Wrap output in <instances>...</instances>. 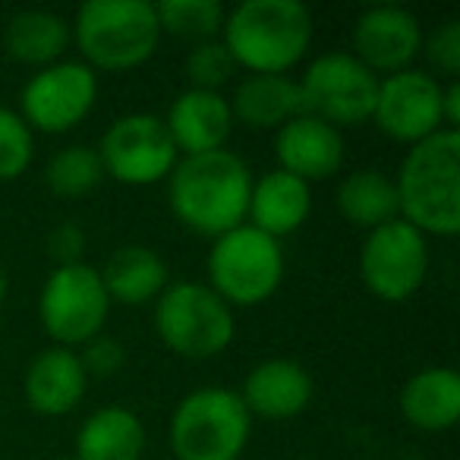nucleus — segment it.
Returning <instances> with one entry per match:
<instances>
[{
    "mask_svg": "<svg viewBox=\"0 0 460 460\" xmlns=\"http://www.w3.org/2000/svg\"><path fill=\"white\" fill-rule=\"evenodd\" d=\"M252 173L227 148L186 155L171 171L167 199L180 221L205 237H221L240 227L250 211Z\"/></svg>",
    "mask_w": 460,
    "mask_h": 460,
    "instance_id": "obj_1",
    "label": "nucleus"
},
{
    "mask_svg": "<svg viewBox=\"0 0 460 460\" xmlns=\"http://www.w3.org/2000/svg\"><path fill=\"white\" fill-rule=\"evenodd\" d=\"M397 205L416 230L454 237L460 230V136L438 129L416 142L397 173Z\"/></svg>",
    "mask_w": 460,
    "mask_h": 460,
    "instance_id": "obj_2",
    "label": "nucleus"
},
{
    "mask_svg": "<svg viewBox=\"0 0 460 460\" xmlns=\"http://www.w3.org/2000/svg\"><path fill=\"white\" fill-rule=\"evenodd\" d=\"M313 16L300 0H246L224 16V48L252 73H284L306 54Z\"/></svg>",
    "mask_w": 460,
    "mask_h": 460,
    "instance_id": "obj_3",
    "label": "nucleus"
},
{
    "mask_svg": "<svg viewBox=\"0 0 460 460\" xmlns=\"http://www.w3.org/2000/svg\"><path fill=\"white\" fill-rule=\"evenodd\" d=\"M158 16L148 0H89L76 13V41L104 70H129L158 48Z\"/></svg>",
    "mask_w": 460,
    "mask_h": 460,
    "instance_id": "obj_4",
    "label": "nucleus"
},
{
    "mask_svg": "<svg viewBox=\"0 0 460 460\" xmlns=\"http://www.w3.org/2000/svg\"><path fill=\"white\" fill-rule=\"evenodd\" d=\"M250 438V410L227 388H202L180 401L171 420L177 460H237Z\"/></svg>",
    "mask_w": 460,
    "mask_h": 460,
    "instance_id": "obj_5",
    "label": "nucleus"
},
{
    "mask_svg": "<svg viewBox=\"0 0 460 460\" xmlns=\"http://www.w3.org/2000/svg\"><path fill=\"white\" fill-rule=\"evenodd\" d=\"M208 278L224 303L252 306L269 300L284 278V256L275 237L250 227H234L215 240L208 252Z\"/></svg>",
    "mask_w": 460,
    "mask_h": 460,
    "instance_id": "obj_6",
    "label": "nucleus"
},
{
    "mask_svg": "<svg viewBox=\"0 0 460 460\" xmlns=\"http://www.w3.org/2000/svg\"><path fill=\"white\" fill-rule=\"evenodd\" d=\"M155 328L173 353L205 359L234 341V313L205 284H173L161 294Z\"/></svg>",
    "mask_w": 460,
    "mask_h": 460,
    "instance_id": "obj_7",
    "label": "nucleus"
},
{
    "mask_svg": "<svg viewBox=\"0 0 460 460\" xmlns=\"http://www.w3.org/2000/svg\"><path fill=\"white\" fill-rule=\"evenodd\" d=\"M296 85H300L303 114L334 129L369 120L376 111L378 76L347 51L315 58Z\"/></svg>",
    "mask_w": 460,
    "mask_h": 460,
    "instance_id": "obj_8",
    "label": "nucleus"
},
{
    "mask_svg": "<svg viewBox=\"0 0 460 460\" xmlns=\"http://www.w3.org/2000/svg\"><path fill=\"white\" fill-rule=\"evenodd\" d=\"M111 296L92 265H64L54 269L41 288V325L60 347L85 344L102 334L108 319Z\"/></svg>",
    "mask_w": 460,
    "mask_h": 460,
    "instance_id": "obj_9",
    "label": "nucleus"
},
{
    "mask_svg": "<svg viewBox=\"0 0 460 460\" xmlns=\"http://www.w3.org/2000/svg\"><path fill=\"white\" fill-rule=\"evenodd\" d=\"M359 271L366 288L388 303H401L422 288L429 271L426 237L403 217L369 230L359 252Z\"/></svg>",
    "mask_w": 460,
    "mask_h": 460,
    "instance_id": "obj_10",
    "label": "nucleus"
},
{
    "mask_svg": "<svg viewBox=\"0 0 460 460\" xmlns=\"http://www.w3.org/2000/svg\"><path fill=\"white\" fill-rule=\"evenodd\" d=\"M98 158L104 171L120 183L148 186L161 177H171L177 164V146L164 120L152 114H127L104 133Z\"/></svg>",
    "mask_w": 460,
    "mask_h": 460,
    "instance_id": "obj_11",
    "label": "nucleus"
},
{
    "mask_svg": "<svg viewBox=\"0 0 460 460\" xmlns=\"http://www.w3.org/2000/svg\"><path fill=\"white\" fill-rule=\"evenodd\" d=\"M98 98V79L85 64H51L22 89L26 123L45 133L76 127Z\"/></svg>",
    "mask_w": 460,
    "mask_h": 460,
    "instance_id": "obj_12",
    "label": "nucleus"
},
{
    "mask_svg": "<svg viewBox=\"0 0 460 460\" xmlns=\"http://www.w3.org/2000/svg\"><path fill=\"white\" fill-rule=\"evenodd\" d=\"M441 92L445 89L429 73H391L385 83H378L372 120L391 139L413 142L416 146V142L438 133V127L445 123V117H441Z\"/></svg>",
    "mask_w": 460,
    "mask_h": 460,
    "instance_id": "obj_13",
    "label": "nucleus"
},
{
    "mask_svg": "<svg viewBox=\"0 0 460 460\" xmlns=\"http://www.w3.org/2000/svg\"><path fill=\"white\" fill-rule=\"evenodd\" d=\"M422 48V29L403 7H372L353 26V58L366 70L401 73Z\"/></svg>",
    "mask_w": 460,
    "mask_h": 460,
    "instance_id": "obj_14",
    "label": "nucleus"
},
{
    "mask_svg": "<svg viewBox=\"0 0 460 460\" xmlns=\"http://www.w3.org/2000/svg\"><path fill=\"white\" fill-rule=\"evenodd\" d=\"M275 152L281 161V171L309 183V180H325L338 171L344 161V139L328 123L300 114L278 129Z\"/></svg>",
    "mask_w": 460,
    "mask_h": 460,
    "instance_id": "obj_15",
    "label": "nucleus"
},
{
    "mask_svg": "<svg viewBox=\"0 0 460 460\" xmlns=\"http://www.w3.org/2000/svg\"><path fill=\"white\" fill-rule=\"evenodd\" d=\"M230 102L217 92L190 89L177 95L167 114V133H171L177 152L183 148L186 155H205L224 148V139L230 136Z\"/></svg>",
    "mask_w": 460,
    "mask_h": 460,
    "instance_id": "obj_16",
    "label": "nucleus"
},
{
    "mask_svg": "<svg viewBox=\"0 0 460 460\" xmlns=\"http://www.w3.org/2000/svg\"><path fill=\"white\" fill-rule=\"evenodd\" d=\"M309 397H313V378L300 363L269 359L246 376L240 401L250 413H259L265 420H288L306 410Z\"/></svg>",
    "mask_w": 460,
    "mask_h": 460,
    "instance_id": "obj_17",
    "label": "nucleus"
},
{
    "mask_svg": "<svg viewBox=\"0 0 460 460\" xmlns=\"http://www.w3.org/2000/svg\"><path fill=\"white\" fill-rule=\"evenodd\" d=\"M85 372L70 347H51L32 359L26 372V401L45 416L70 413L85 394Z\"/></svg>",
    "mask_w": 460,
    "mask_h": 460,
    "instance_id": "obj_18",
    "label": "nucleus"
},
{
    "mask_svg": "<svg viewBox=\"0 0 460 460\" xmlns=\"http://www.w3.org/2000/svg\"><path fill=\"white\" fill-rule=\"evenodd\" d=\"M309 208H313L309 183L288 171H271L259 183H252L246 215H252V227L278 240L281 234H294L309 217Z\"/></svg>",
    "mask_w": 460,
    "mask_h": 460,
    "instance_id": "obj_19",
    "label": "nucleus"
},
{
    "mask_svg": "<svg viewBox=\"0 0 460 460\" xmlns=\"http://www.w3.org/2000/svg\"><path fill=\"white\" fill-rule=\"evenodd\" d=\"M230 114L252 129L284 127L303 114L300 85L284 73H252L250 79L237 85Z\"/></svg>",
    "mask_w": 460,
    "mask_h": 460,
    "instance_id": "obj_20",
    "label": "nucleus"
},
{
    "mask_svg": "<svg viewBox=\"0 0 460 460\" xmlns=\"http://www.w3.org/2000/svg\"><path fill=\"white\" fill-rule=\"evenodd\" d=\"M401 413L422 432L451 429L460 416V378L447 366L422 369L403 385Z\"/></svg>",
    "mask_w": 460,
    "mask_h": 460,
    "instance_id": "obj_21",
    "label": "nucleus"
},
{
    "mask_svg": "<svg viewBox=\"0 0 460 460\" xmlns=\"http://www.w3.org/2000/svg\"><path fill=\"white\" fill-rule=\"evenodd\" d=\"M146 429L127 407H104L83 422L76 435L79 460H139Z\"/></svg>",
    "mask_w": 460,
    "mask_h": 460,
    "instance_id": "obj_22",
    "label": "nucleus"
},
{
    "mask_svg": "<svg viewBox=\"0 0 460 460\" xmlns=\"http://www.w3.org/2000/svg\"><path fill=\"white\" fill-rule=\"evenodd\" d=\"M98 275H102L108 296L129 303V306H139V303H148L164 290L167 265L148 246H120Z\"/></svg>",
    "mask_w": 460,
    "mask_h": 460,
    "instance_id": "obj_23",
    "label": "nucleus"
},
{
    "mask_svg": "<svg viewBox=\"0 0 460 460\" xmlns=\"http://www.w3.org/2000/svg\"><path fill=\"white\" fill-rule=\"evenodd\" d=\"M338 208L347 221L366 230L394 221L401 211L394 180H388L382 171H353L338 186Z\"/></svg>",
    "mask_w": 460,
    "mask_h": 460,
    "instance_id": "obj_24",
    "label": "nucleus"
},
{
    "mask_svg": "<svg viewBox=\"0 0 460 460\" xmlns=\"http://www.w3.org/2000/svg\"><path fill=\"white\" fill-rule=\"evenodd\" d=\"M4 41H7V51L22 64L51 66L70 45V26L58 13L26 10V13L10 20Z\"/></svg>",
    "mask_w": 460,
    "mask_h": 460,
    "instance_id": "obj_25",
    "label": "nucleus"
},
{
    "mask_svg": "<svg viewBox=\"0 0 460 460\" xmlns=\"http://www.w3.org/2000/svg\"><path fill=\"white\" fill-rule=\"evenodd\" d=\"M104 180V164L95 148L89 146H66L48 161L45 183L54 196L79 199L89 196L98 183Z\"/></svg>",
    "mask_w": 460,
    "mask_h": 460,
    "instance_id": "obj_26",
    "label": "nucleus"
},
{
    "mask_svg": "<svg viewBox=\"0 0 460 460\" xmlns=\"http://www.w3.org/2000/svg\"><path fill=\"white\" fill-rule=\"evenodd\" d=\"M155 16L177 39L211 41L224 29V7L217 0H161L155 4Z\"/></svg>",
    "mask_w": 460,
    "mask_h": 460,
    "instance_id": "obj_27",
    "label": "nucleus"
},
{
    "mask_svg": "<svg viewBox=\"0 0 460 460\" xmlns=\"http://www.w3.org/2000/svg\"><path fill=\"white\" fill-rule=\"evenodd\" d=\"M35 152L32 129L13 111L0 108V180L20 177Z\"/></svg>",
    "mask_w": 460,
    "mask_h": 460,
    "instance_id": "obj_28",
    "label": "nucleus"
},
{
    "mask_svg": "<svg viewBox=\"0 0 460 460\" xmlns=\"http://www.w3.org/2000/svg\"><path fill=\"white\" fill-rule=\"evenodd\" d=\"M234 58L224 48V41H199L186 58V76H190L192 89L202 92H217V85H224L234 76Z\"/></svg>",
    "mask_w": 460,
    "mask_h": 460,
    "instance_id": "obj_29",
    "label": "nucleus"
},
{
    "mask_svg": "<svg viewBox=\"0 0 460 460\" xmlns=\"http://www.w3.org/2000/svg\"><path fill=\"white\" fill-rule=\"evenodd\" d=\"M79 363H83L85 378L89 376L108 378V376H114V372L123 369V363H127V350H123L120 341L111 338V334H95L92 341H85Z\"/></svg>",
    "mask_w": 460,
    "mask_h": 460,
    "instance_id": "obj_30",
    "label": "nucleus"
},
{
    "mask_svg": "<svg viewBox=\"0 0 460 460\" xmlns=\"http://www.w3.org/2000/svg\"><path fill=\"white\" fill-rule=\"evenodd\" d=\"M426 58L432 60L441 73H447V76L460 73V22L457 20L441 22V26L429 35Z\"/></svg>",
    "mask_w": 460,
    "mask_h": 460,
    "instance_id": "obj_31",
    "label": "nucleus"
},
{
    "mask_svg": "<svg viewBox=\"0 0 460 460\" xmlns=\"http://www.w3.org/2000/svg\"><path fill=\"white\" fill-rule=\"evenodd\" d=\"M83 250H85V234L76 224H60L51 237H48V252H51V259L58 262V269H64V265H79Z\"/></svg>",
    "mask_w": 460,
    "mask_h": 460,
    "instance_id": "obj_32",
    "label": "nucleus"
},
{
    "mask_svg": "<svg viewBox=\"0 0 460 460\" xmlns=\"http://www.w3.org/2000/svg\"><path fill=\"white\" fill-rule=\"evenodd\" d=\"M441 117H445L447 129H454L460 123V85L451 83L441 92Z\"/></svg>",
    "mask_w": 460,
    "mask_h": 460,
    "instance_id": "obj_33",
    "label": "nucleus"
},
{
    "mask_svg": "<svg viewBox=\"0 0 460 460\" xmlns=\"http://www.w3.org/2000/svg\"><path fill=\"white\" fill-rule=\"evenodd\" d=\"M4 296H7V278H4V271H0V303H4Z\"/></svg>",
    "mask_w": 460,
    "mask_h": 460,
    "instance_id": "obj_34",
    "label": "nucleus"
}]
</instances>
